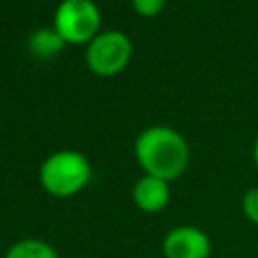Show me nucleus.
<instances>
[{"mask_svg":"<svg viewBox=\"0 0 258 258\" xmlns=\"http://www.w3.org/2000/svg\"><path fill=\"white\" fill-rule=\"evenodd\" d=\"M167 0H131V8L143 16V18H153L165 8Z\"/></svg>","mask_w":258,"mask_h":258,"instance_id":"10","label":"nucleus"},{"mask_svg":"<svg viewBox=\"0 0 258 258\" xmlns=\"http://www.w3.org/2000/svg\"><path fill=\"white\" fill-rule=\"evenodd\" d=\"M252 159H254V163H256V167H258V139H256L254 145H252Z\"/></svg>","mask_w":258,"mask_h":258,"instance_id":"11","label":"nucleus"},{"mask_svg":"<svg viewBox=\"0 0 258 258\" xmlns=\"http://www.w3.org/2000/svg\"><path fill=\"white\" fill-rule=\"evenodd\" d=\"M242 214L248 222L258 226V185L244 191V196H242Z\"/></svg>","mask_w":258,"mask_h":258,"instance_id":"9","label":"nucleus"},{"mask_svg":"<svg viewBox=\"0 0 258 258\" xmlns=\"http://www.w3.org/2000/svg\"><path fill=\"white\" fill-rule=\"evenodd\" d=\"M93 177L91 161L77 149L52 151L38 167L40 187L52 198H73L81 194Z\"/></svg>","mask_w":258,"mask_h":258,"instance_id":"2","label":"nucleus"},{"mask_svg":"<svg viewBox=\"0 0 258 258\" xmlns=\"http://www.w3.org/2000/svg\"><path fill=\"white\" fill-rule=\"evenodd\" d=\"M64 46H67V42L60 38V34L52 26L38 28L28 36V52L40 60H46V58L60 54Z\"/></svg>","mask_w":258,"mask_h":258,"instance_id":"7","label":"nucleus"},{"mask_svg":"<svg viewBox=\"0 0 258 258\" xmlns=\"http://www.w3.org/2000/svg\"><path fill=\"white\" fill-rule=\"evenodd\" d=\"M161 254L163 258H210L212 240L202 228L181 224L165 232Z\"/></svg>","mask_w":258,"mask_h":258,"instance_id":"5","label":"nucleus"},{"mask_svg":"<svg viewBox=\"0 0 258 258\" xmlns=\"http://www.w3.org/2000/svg\"><path fill=\"white\" fill-rule=\"evenodd\" d=\"M133 153L145 175H153L169 183L181 177L189 163V145L185 137L167 125L145 127L135 139Z\"/></svg>","mask_w":258,"mask_h":258,"instance_id":"1","label":"nucleus"},{"mask_svg":"<svg viewBox=\"0 0 258 258\" xmlns=\"http://www.w3.org/2000/svg\"><path fill=\"white\" fill-rule=\"evenodd\" d=\"M52 28L67 44H89L101 32V10L93 0H60Z\"/></svg>","mask_w":258,"mask_h":258,"instance_id":"3","label":"nucleus"},{"mask_svg":"<svg viewBox=\"0 0 258 258\" xmlns=\"http://www.w3.org/2000/svg\"><path fill=\"white\" fill-rule=\"evenodd\" d=\"M133 54L131 38L121 30H101L85 50V62L99 77H115L127 69Z\"/></svg>","mask_w":258,"mask_h":258,"instance_id":"4","label":"nucleus"},{"mask_svg":"<svg viewBox=\"0 0 258 258\" xmlns=\"http://www.w3.org/2000/svg\"><path fill=\"white\" fill-rule=\"evenodd\" d=\"M2 258H58L56 248L40 238H22L10 244Z\"/></svg>","mask_w":258,"mask_h":258,"instance_id":"8","label":"nucleus"},{"mask_svg":"<svg viewBox=\"0 0 258 258\" xmlns=\"http://www.w3.org/2000/svg\"><path fill=\"white\" fill-rule=\"evenodd\" d=\"M131 200L145 214H159L171 200V183L153 175H141L131 187Z\"/></svg>","mask_w":258,"mask_h":258,"instance_id":"6","label":"nucleus"}]
</instances>
